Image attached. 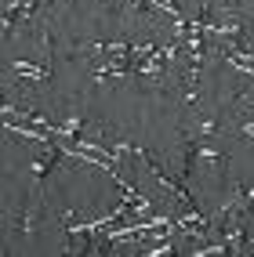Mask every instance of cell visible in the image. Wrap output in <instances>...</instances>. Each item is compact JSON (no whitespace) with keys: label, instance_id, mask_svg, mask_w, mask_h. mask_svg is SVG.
Segmentation results:
<instances>
[{"label":"cell","instance_id":"1","mask_svg":"<svg viewBox=\"0 0 254 257\" xmlns=\"http://www.w3.org/2000/svg\"><path fill=\"white\" fill-rule=\"evenodd\" d=\"M37 11H40V0H8L4 4V37H15Z\"/></svg>","mask_w":254,"mask_h":257}]
</instances>
